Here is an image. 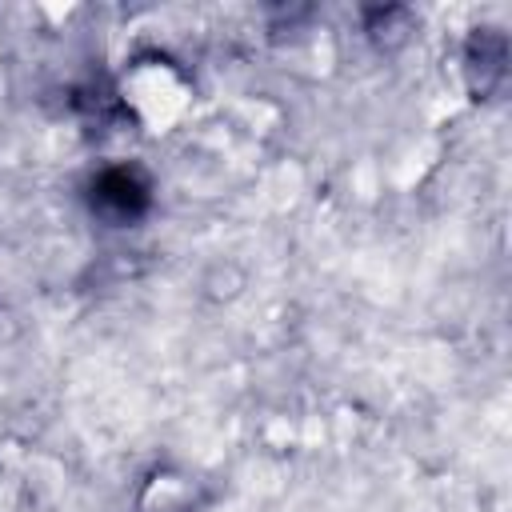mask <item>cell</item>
Masks as SVG:
<instances>
[{
	"mask_svg": "<svg viewBox=\"0 0 512 512\" xmlns=\"http://www.w3.org/2000/svg\"><path fill=\"white\" fill-rule=\"evenodd\" d=\"M124 104L136 112L140 124H148L152 132H164L188 104V84L180 80V72L152 56V60H136V68L124 80Z\"/></svg>",
	"mask_w": 512,
	"mask_h": 512,
	"instance_id": "6da1fadb",
	"label": "cell"
}]
</instances>
